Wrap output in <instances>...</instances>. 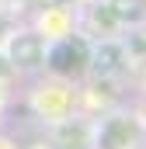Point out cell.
Instances as JSON below:
<instances>
[{
  "mask_svg": "<svg viewBox=\"0 0 146 149\" xmlns=\"http://www.w3.org/2000/svg\"><path fill=\"white\" fill-rule=\"evenodd\" d=\"M77 3H84V0H77Z\"/></svg>",
  "mask_w": 146,
  "mask_h": 149,
  "instance_id": "cell-10",
  "label": "cell"
},
{
  "mask_svg": "<svg viewBox=\"0 0 146 149\" xmlns=\"http://www.w3.org/2000/svg\"><path fill=\"white\" fill-rule=\"evenodd\" d=\"M77 108H80V90H77V83H70V80L42 76V80L32 83V90H28V111L35 114L45 128H52V125L73 118Z\"/></svg>",
  "mask_w": 146,
  "mask_h": 149,
  "instance_id": "cell-3",
  "label": "cell"
},
{
  "mask_svg": "<svg viewBox=\"0 0 146 149\" xmlns=\"http://www.w3.org/2000/svg\"><path fill=\"white\" fill-rule=\"evenodd\" d=\"M49 149H91V118L73 114L49 128Z\"/></svg>",
  "mask_w": 146,
  "mask_h": 149,
  "instance_id": "cell-6",
  "label": "cell"
},
{
  "mask_svg": "<svg viewBox=\"0 0 146 149\" xmlns=\"http://www.w3.org/2000/svg\"><path fill=\"white\" fill-rule=\"evenodd\" d=\"M91 149H146V121L139 108L115 104L91 118Z\"/></svg>",
  "mask_w": 146,
  "mask_h": 149,
  "instance_id": "cell-1",
  "label": "cell"
},
{
  "mask_svg": "<svg viewBox=\"0 0 146 149\" xmlns=\"http://www.w3.org/2000/svg\"><path fill=\"white\" fill-rule=\"evenodd\" d=\"M111 10V17L118 21L122 31L132 28H146V0H105Z\"/></svg>",
  "mask_w": 146,
  "mask_h": 149,
  "instance_id": "cell-7",
  "label": "cell"
},
{
  "mask_svg": "<svg viewBox=\"0 0 146 149\" xmlns=\"http://www.w3.org/2000/svg\"><path fill=\"white\" fill-rule=\"evenodd\" d=\"M4 104H7V90H4V83H0V111H4Z\"/></svg>",
  "mask_w": 146,
  "mask_h": 149,
  "instance_id": "cell-9",
  "label": "cell"
},
{
  "mask_svg": "<svg viewBox=\"0 0 146 149\" xmlns=\"http://www.w3.org/2000/svg\"><path fill=\"white\" fill-rule=\"evenodd\" d=\"M0 59L7 63V70L18 76L25 73H42L45 63V38L35 28H11L7 38L0 42Z\"/></svg>",
  "mask_w": 146,
  "mask_h": 149,
  "instance_id": "cell-4",
  "label": "cell"
},
{
  "mask_svg": "<svg viewBox=\"0 0 146 149\" xmlns=\"http://www.w3.org/2000/svg\"><path fill=\"white\" fill-rule=\"evenodd\" d=\"M77 10H80L77 0H52V3H42V10L35 14V24H32V28H35L45 42L63 38V35H70V31H77Z\"/></svg>",
  "mask_w": 146,
  "mask_h": 149,
  "instance_id": "cell-5",
  "label": "cell"
},
{
  "mask_svg": "<svg viewBox=\"0 0 146 149\" xmlns=\"http://www.w3.org/2000/svg\"><path fill=\"white\" fill-rule=\"evenodd\" d=\"M0 149H21L14 139H7V135H0Z\"/></svg>",
  "mask_w": 146,
  "mask_h": 149,
  "instance_id": "cell-8",
  "label": "cell"
},
{
  "mask_svg": "<svg viewBox=\"0 0 146 149\" xmlns=\"http://www.w3.org/2000/svg\"><path fill=\"white\" fill-rule=\"evenodd\" d=\"M91 56H94V42L84 35V31H70L63 38H52L45 42V63H42V73L45 76H59V80H70V83H84L91 73Z\"/></svg>",
  "mask_w": 146,
  "mask_h": 149,
  "instance_id": "cell-2",
  "label": "cell"
}]
</instances>
